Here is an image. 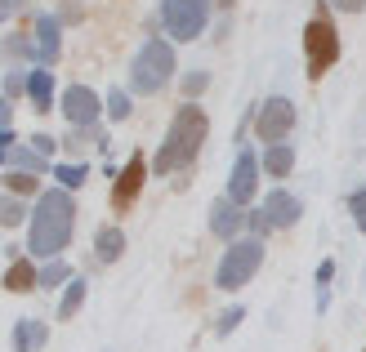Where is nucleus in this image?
Instances as JSON below:
<instances>
[{
	"mask_svg": "<svg viewBox=\"0 0 366 352\" xmlns=\"http://www.w3.org/2000/svg\"><path fill=\"white\" fill-rule=\"evenodd\" d=\"M71 228H76V206L63 188L41 192L36 201V218H31V250L41 258H59L71 241Z\"/></svg>",
	"mask_w": 366,
	"mask_h": 352,
	"instance_id": "1",
	"label": "nucleus"
},
{
	"mask_svg": "<svg viewBox=\"0 0 366 352\" xmlns=\"http://www.w3.org/2000/svg\"><path fill=\"white\" fill-rule=\"evenodd\" d=\"M206 129H210V121H206V112H201L197 103L179 107L170 129H166V143H161V152L152 161V170L157 174H174L183 165H192V156L201 152V143H206Z\"/></svg>",
	"mask_w": 366,
	"mask_h": 352,
	"instance_id": "2",
	"label": "nucleus"
},
{
	"mask_svg": "<svg viewBox=\"0 0 366 352\" xmlns=\"http://www.w3.org/2000/svg\"><path fill=\"white\" fill-rule=\"evenodd\" d=\"M174 76V49L170 41H143V49L134 54V67H130V89L134 94H157L166 89Z\"/></svg>",
	"mask_w": 366,
	"mask_h": 352,
	"instance_id": "3",
	"label": "nucleus"
},
{
	"mask_svg": "<svg viewBox=\"0 0 366 352\" xmlns=\"http://www.w3.org/2000/svg\"><path fill=\"white\" fill-rule=\"evenodd\" d=\"M259 263H264V241H259V236L237 241V246H228L224 258H219L214 286H219V290H242V286H250V276L259 272Z\"/></svg>",
	"mask_w": 366,
	"mask_h": 352,
	"instance_id": "4",
	"label": "nucleus"
},
{
	"mask_svg": "<svg viewBox=\"0 0 366 352\" xmlns=\"http://www.w3.org/2000/svg\"><path fill=\"white\" fill-rule=\"evenodd\" d=\"M304 54H308V81H322V71H331V63L340 59V36L326 14H317L304 27Z\"/></svg>",
	"mask_w": 366,
	"mask_h": 352,
	"instance_id": "5",
	"label": "nucleus"
},
{
	"mask_svg": "<svg viewBox=\"0 0 366 352\" xmlns=\"http://www.w3.org/2000/svg\"><path fill=\"white\" fill-rule=\"evenodd\" d=\"M206 18H210V0H161V23L174 41H197L206 31Z\"/></svg>",
	"mask_w": 366,
	"mask_h": 352,
	"instance_id": "6",
	"label": "nucleus"
},
{
	"mask_svg": "<svg viewBox=\"0 0 366 352\" xmlns=\"http://www.w3.org/2000/svg\"><path fill=\"white\" fill-rule=\"evenodd\" d=\"M63 116L71 129H94L99 116H103V103L94 89H85V85H71L67 94H63Z\"/></svg>",
	"mask_w": 366,
	"mask_h": 352,
	"instance_id": "7",
	"label": "nucleus"
},
{
	"mask_svg": "<svg viewBox=\"0 0 366 352\" xmlns=\"http://www.w3.org/2000/svg\"><path fill=\"white\" fill-rule=\"evenodd\" d=\"M290 125H295V103L290 99H268L259 107V121H254V134L264 143H282L290 134Z\"/></svg>",
	"mask_w": 366,
	"mask_h": 352,
	"instance_id": "8",
	"label": "nucleus"
},
{
	"mask_svg": "<svg viewBox=\"0 0 366 352\" xmlns=\"http://www.w3.org/2000/svg\"><path fill=\"white\" fill-rule=\"evenodd\" d=\"M254 192H259V161H254L250 152H242L237 165H232V178H228V196L237 201V206H250Z\"/></svg>",
	"mask_w": 366,
	"mask_h": 352,
	"instance_id": "9",
	"label": "nucleus"
},
{
	"mask_svg": "<svg viewBox=\"0 0 366 352\" xmlns=\"http://www.w3.org/2000/svg\"><path fill=\"white\" fill-rule=\"evenodd\" d=\"M143 178H148V161L143 156H130V165L117 174V188H112V201H117V210H130L134 206V196L143 188Z\"/></svg>",
	"mask_w": 366,
	"mask_h": 352,
	"instance_id": "10",
	"label": "nucleus"
},
{
	"mask_svg": "<svg viewBox=\"0 0 366 352\" xmlns=\"http://www.w3.org/2000/svg\"><path fill=\"white\" fill-rule=\"evenodd\" d=\"M36 54H31V59H36V67H49L54 59H59V18H49V14H41V18H36Z\"/></svg>",
	"mask_w": 366,
	"mask_h": 352,
	"instance_id": "11",
	"label": "nucleus"
},
{
	"mask_svg": "<svg viewBox=\"0 0 366 352\" xmlns=\"http://www.w3.org/2000/svg\"><path fill=\"white\" fill-rule=\"evenodd\" d=\"M264 214H268V223H272V228H295V223H300V201L277 188V192H268Z\"/></svg>",
	"mask_w": 366,
	"mask_h": 352,
	"instance_id": "12",
	"label": "nucleus"
},
{
	"mask_svg": "<svg viewBox=\"0 0 366 352\" xmlns=\"http://www.w3.org/2000/svg\"><path fill=\"white\" fill-rule=\"evenodd\" d=\"M49 343V326L36 321V317H23L14 326V352H41Z\"/></svg>",
	"mask_w": 366,
	"mask_h": 352,
	"instance_id": "13",
	"label": "nucleus"
},
{
	"mask_svg": "<svg viewBox=\"0 0 366 352\" xmlns=\"http://www.w3.org/2000/svg\"><path fill=\"white\" fill-rule=\"evenodd\" d=\"M246 223V214L237 210V201L232 196H224V201H214L210 206V228H214V236H237V228Z\"/></svg>",
	"mask_w": 366,
	"mask_h": 352,
	"instance_id": "14",
	"label": "nucleus"
},
{
	"mask_svg": "<svg viewBox=\"0 0 366 352\" xmlns=\"http://www.w3.org/2000/svg\"><path fill=\"white\" fill-rule=\"evenodd\" d=\"M5 286L14 290V294H27V290H41V272H36L27 258H9V272H5Z\"/></svg>",
	"mask_w": 366,
	"mask_h": 352,
	"instance_id": "15",
	"label": "nucleus"
},
{
	"mask_svg": "<svg viewBox=\"0 0 366 352\" xmlns=\"http://www.w3.org/2000/svg\"><path fill=\"white\" fill-rule=\"evenodd\" d=\"M27 99L36 103V112H49V107H54V76L45 67H36L27 76Z\"/></svg>",
	"mask_w": 366,
	"mask_h": 352,
	"instance_id": "16",
	"label": "nucleus"
},
{
	"mask_svg": "<svg viewBox=\"0 0 366 352\" xmlns=\"http://www.w3.org/2000/svg\"><path fill=\"white\" fill-rule=\"evenodd\" d=\"M94 254H99V263H117V258L125 254V232H121V228H99Z\"/></svg>",
	"mask_w": 366,
	"mask_h": 352,
	"instance_id": "17",
	"label": "nucleus"
},
{
	"mask_svg": "<svg viewBox=\"0 0 366 352\" xmlns=\"http://www.w3.org/2000/svg\"><path fill=\"white\" fill-rule=\"evenodd\" d=\"M290 165H295V152H290L286 143H272V147H268V156H264V170H268L272 178H286V174H290Z\"/></svg>",
	"mask_w": 366,
	"mask_h": 352,
	"instance_id": "18",
	"label": "nucleus"
},
{
	"mask_svg": "<svg viewBox=\"0 0 366 352\" xmlns=\"http://www.w3.org/2000/svg\"><path fill=\"white\" fill-rule=\"evenodd\" d=\"M5 161L14 165V170H27V174L45 170V152H36V147H14V152H5Z\"/></svg>",
	"mask_w": 366,
	"mask_h": 352,
	"instance_id": "19",
	"label": "nucleus"
},
{
	"mask_svg": "<svg viewBox=\"0 0 366 352\" xmlns=\"http://www.w3.org/2000/svg\"><path fill=\"white\" fill-rule=\"evenodd\" d=\"M81 303H85V281H81V276H71V286H67L63 303H59V317H63V321H71V317L81 312Z\"/></svg>",
	"mask_w": 366,
	"mask_h": 352,
	"instance_id": "20",
	"label": "nucleus"
},
{
	"mask_svg": "<svg viewBox=\"0 0 366 352\" xmlns=\"http://www.w3.org/2000/svg\"><path fill=\"white\" fill-rule=\"evenodd\" d=\"M85 161H76V165H59V170H54V178H59L63 183V188H81V183H85Z\"/></svg>",
	"mask_w": 366,
	"mask_h": 352,
	"instance_id": "21",
	"label": "nucleus"
},
{
	"mask_svg": "<svg viewBox=\"0 0 366 352\" xmlns=\"http://www.w3.org/2000/svg\"><path fill=\"white\" fill-rule=\"evenodd\" d=\"M59 281H67V268L59 263V258H49V263L41 268V290H49V286H59Z\"/></svg>",
	"mask_w": 366,
	"mask_h": 352,
	"instance_id": "22",
	"label": "nucleus"
},
{
	"mask_svg": "<svg viewBox=\"0 0 366 352\" xmlns=\"http://www.w3.org/2000/svg\"><path fill=\"white\" fill-rule=\"evenodd\" d=\"M242 317H246L242 308H228V312H219V321H214V335H219V339H224V335H232V330H237V321H242Z\"/></svg>",
	"mask_w": 366,
	"mask_h": 352,
	"instance_id": "23",
	"label": "nucleus"
},
{
	"mask_svg": "<svg viewBox=\"0 0 366 352\" xmlns=\"http://www.w3.org/2000/svg\"><path fill=\"white\" fill-rule=\"evenodd\" d=\"M5 183H9V192H36V174H27V170H9Z\"/></svg>",
	"mask_w": 366,
	"mask_h": 352,
	"instance_id": "24",
	"label": "nucleus"
},
{
	"mask_svg": "<svg viewBox=\"0 0 366 352\" xmlns=\"http://www.w3.org/2000/svg\"><path fill=\"white\" fill-rule=\"evenodd\" d=\"M107 116H112V121H125V116H130V99H125L121 89H112V94H107Z\"/></svg>",
	"mask_w": 366,
	"mask_h": 352,
	"instance_id": "25",
	"label": "nucleus"
},
{
	"mask_svg": "<svg viewBox=\"0 0 366 352\" xmlns=\"http://www.w3.org/2000/svg\"><path fill=\"white\" fill-rule=\"evenodd\" d=\"M349 210H353V223H357V232H366V188H357V192H353Z\"/></svg>",
	"mask_w": 366,
	"mask_h": 352,
	"instance_id": "26",
	"label": "nucleus"
},
{
	"mask_svg": "<svg viewBox=\"0 0 366 352\" xmlns=\"http://www.w3.org/2000/svg\"><path fill=\"white\" fill-rule=\"evenodd\" d=\"M0 223L18 228V223H23V206H18V201H0Z\"/></svg>",
	"mask_w": 366,
	"mask_h": 352,
	"instance_id": "27",
	"label": "nucleus"
},
{
	"mask_svg": "<svg viewBox=\"0 0 366 352\" xmlns=\"http://www.w3.org/2000/svg\"><path fill=\"white\" fill-rule=\"evenodd\" d=\"M206 85H210V76H206V71H192V76L183 81V89H188V94H201Z\"/></svg>",
	"mask_w": 366,
	"mask_h": 352,
	"instance_id": "28",
	"label": "nucleus"
},
{
	"mask_svg": "<svg viewBox=\"0 0 366 352\" xmlns=\"http://www.w3.org/2000/svg\"><path fill=\"white\" fill-rule=\"evenodd\" d=\"M335 9H344V14H362L366 9V0H331Z\"/></svg>",
	"mask_w": 366,
	"mask_h": 352,
	"instance_id": "29",
	"label": "nucleus"
},
{
	"mask_svg": "<svg viewBox=\"0 0 366 352\" xmlns=\"http://www.w3.org/2000/svg\"><path fill=\"white\" fill-rule=\"evenodd\" d=\"M31 143H36V152H45V156H49V152H54V147H59V143H54V139H49V134H36V139H31Z\"/></svg>",
	"mask_w": 366,
	"mask_h": 352,
	"instance_id": "30",
	"label": "nucleus"
},
{
	"mask_svg": "<svg viewBox=\"0 0 366 352\" xmlns=\"http://www.w3.org/2000/svg\"><path fill=\"white\" fill-rule=\"evenodd\" d=\"M18 5H23V0H0V14L9 18V14H18Z\"/></svg>",
	"mask_w": 366,
	"mask_h": 352,
	"instance_id": "31",
	"label": "nucleus"
},
{
	"mask_svg": "<svg viewBox=\"0 0 366 352\" xmlns=\"http://www.w3.org/2000/svg\"><path fill=\"white\" fill-rule=\"evenodd\" d=\"M219 5H232V0H219Z\"/></svg>",
	"mask_w": 366,
	"mask_h": 352,
	"instance_id": "32",
	"label": "nucleus"
}]
</instances>
